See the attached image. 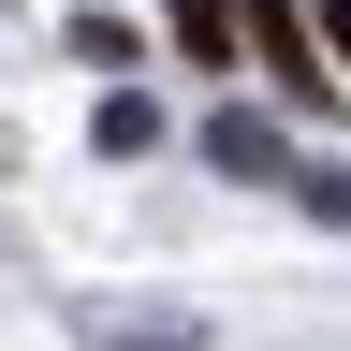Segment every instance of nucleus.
I'll use <instances>...</instances> for the list:
<instances>
[{
  "mask_svg": "<svg viewBox=\"0 0 351 351\" xmlns=\"http://www.w3.org/2000/svg\"><path fill=\"white\" fill-rule=\"evenodd\" d=\"M161 15H176V44H191L205 73H234V44H249V29H234V0H161Z\"/></svg>",
  "mask_w": 351,
  "mask_h": 351,
  "instance_id": "obj_1",
  "label": "nucleus"
},
{
  "mask_svg": "<svg viewBox=\"0 0 351 351\" xmlns=\"http://www.w3.org/2000/svg\"><path fill=\"white\" fill-rule=\"evenodd\" d=\"M322 44H337V59H351V0H322Z\"/></svg>",
  "mask_w": 351,
  "mask_h": 351,
  "instance_id": "obj_2",
  "label": "nucleus"
}]
</instances>
